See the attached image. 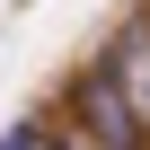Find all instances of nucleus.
Listing matches in <instances>:
<instances>
[{
  "label": "nucleus",
  "mask_w": 150,
  "mask_h": 150,
  "mask_svg": "<svg viewBox=\"0 0 150 150\" xmlns=\"http://www.w3.org/2000/svg\"><path fill=\"white\" fill-rule=\"evenodd\" d=\"M53 141H71V150H141V97L115 71H88V80L71 88V124Z\"/></svg>",
  "instance_id": "nucleus-1"
},
{
  "label": "nucleus",
  "mask_w": 150,
  "mask_h": 150,
  "mask_svg": "<svg viewBox=\"0 0 150 150\" xmlns=\"http://www.w3.org/2000/svg\"><path fill=\"white\" fill-rule=\"evenodd\" d=\"M0 150H62V141H53V124H44V115H35V124H18V132H9V141H0Z\"/></svg>",
  "instance_id": "nucleus-2"
}]
</instances>
